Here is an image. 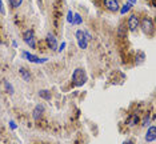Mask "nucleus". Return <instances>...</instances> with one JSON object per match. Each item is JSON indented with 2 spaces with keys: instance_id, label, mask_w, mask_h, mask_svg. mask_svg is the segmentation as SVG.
<instances>
[{
  "instance_id": "obj_9",
  "label": "nucleus",
  "mask_w": 156,
  "mask_h": 144,
  "mask_svg": "<svg viewBox=\"0 0 156 144\" xmlns=\"http://www.w3.org/2000/svg\"><path fill=\"white\" fill-rule=\"evenodd\" d=\"M155 139H156V127L151 125L147 130V133H145V141H153Z\"/></svg>"
},
{
  "instance_id": "obj_5",
  "label": "nucleus",
  "mask_w": 156,
  "mask_h": 144,
  "mask_svg": "<svg viewBox=\"0 0 156 144\" xmlns=\"http://www.w3.org/2000/svg\"><path fill=\"white\" fill-rule=\"evenodd\" d=\"M139 24H140V20H139V17L136 16V15H131L130 19H128V24H127V27L130 28V31L135 32L136 29L139 28Z\"/></svg>"
},
{
  "instance_id": "obj_10",
  "label": "nucleus",
  "mask_w": 156,
  "mask_h": 144,
  "mask_svg": "<svg viewBox=\"0 0 156 144\" xmlns=\"http://www.w3.org/2000/svg\"><path fill=\"white\" fill-rule=\"evenodd\" d=\"M43 112H44V107L41 106V104H39V106L35 107L33 112H32V118H33V120H39L40 116L43 115Z\"/></svg>"
},
{
  "instance_id": "obj_11",
  "label": "nucleus",
  "mask_w": 156,
  "mask_h": 144,
  "mask_svg": "<svg viewBox=\"0 0 156 144\" xmlns=\"http://www.w3.org/2000/svg\"><path fill=\"white\" fill-rule=\"evenodd\" d=\"M19 72H20V75L23 76V79H24L26 81H29V80H31V75H29V72L27 71L24 67H20V68H19Z\"/></svg>"
},
{
  "instance_id": "obj_1",
  "label": "nucleus",
  "mask_w": 156,
  "mask_h": 144,
  "mask_svg": "<svg viewBox=\"0 0 156 144\" xmlns=\"http://www.w3.org/2000/svg\"><path fill=\"white\" fill-rule=\"evenodd\" d=\"M72 81L75 83V86H78V87L85 84V81H87L85 71H84L83 68H76L72 73Z\"/></svg>"
},
{
  "instance_id": "obj_7",
  "label": "nucleus",
  "mask_w": 156,
  "mask_h": 144,
  "mask_svg": "<svg viewBox=\"0 0 156 144\" xmlns=\"http://www.w3.org/2000/svg\"><path fill=\"white\" fill-rule=\"evenodd\" d=\"M23 58H26L27 60L32 61V63H44V61H47V59H40L39 56L36 55H32V53H28V52H23Z\"/></svg>"
},
{
  "instance_id": "obj_21",
  "label": "nucleus",
  "mask_w": 156,
  "mask_h": 144,
  "mask_svg": "<svg viewBox=\"0 0 156 144\" xmlns=\"http://www.w3.org/2000/svg\"><path fill=\"white\" fill-rule=\"evenodd\" d=\"M9 127H11V130H16V124H15L14 120L9 121Z\"/></svg>"
},
{
  "instance_id": "obj_17",
  "label": "nucleus",
  "mask_w": 156,
  "mask_h": 144,
  "mask_svg": "<svg viewBox=\"0 0 156 144\" xmlns=\"http://www.w3.org/2000/svg\"><path fill=\"white\" fill-rule=\"evenodd\" d=\"M139 121V118H137V115H132V118H131V120L128 121V124H130L131 127H132V125H135L136 123H137Z\"/></svg>"
},
{
  "instance_id": "obj_4",
  "label": "nucleus",
  "mask_w": 156,
  "mask_h": 144,
  "mask_svg": "<svg viewBox=\"0 0 156 144\" xmlns=\"http://www.w3.org/2000/svg\"><path fill=\"white\" fill-rule=\"evenodd\" d=\"M76 39H78V44L80 48L85 49L87 46H88V41H87L85 39V35H84V31H81V29H78L76 31Z\"/></svg>"
},
{
  "instance_id": "obj_13",
  "label": "nucleus",
  "mask_w": 156,
  "mask_h": 144,
  "mask_svg": "<svg viewBox=\"0 0 156 144\" xmlns=\"http://www.w3.org/2000/svg\"><path fill=\"white\" fill-rule=\"evenodd\" d=\"M125 32H127V29H125V26H124V24H120V27H119V31H118L119 38H125Z\"/></svg>"
},
{
  "instance_id": "obj_19",
  "label": "nucleus",
  "mask_w": 156,
  "mask_h": 144,
  "mask_svg": "<svg viewBox=\"0 0 156 144\" xmlns=\"http://www.w3.org/2000/svg\"><path fill=\"white\" fill-rule=\"evenodd\" d=\"M67 21L72 24V21H73V14H72V11H68V14H67Z\"/></svg>"
},
{
  "instance_id": "obj_16",
  "label": "nucleus",
  "mask_w": 156,
  "mask_h": 144,
  "mask_svg": "<svg viewBox=\"0 0 156 144\" xmlns=\"http://www.w3.org/2000/svg\"><path fill=\"white\" fill-rule=\"evenodd\" d=\"M81 16L79 14H73V21H72V24H81Z\"/></svg>"
},
{
  "instance_id": "obj_15",
  "label": "nucleus",
  "mask_w": 156,
  "mask_h": 144,
  "mask_svg": "<svg viewBox=\"0 0 156 144\" xmlns=\"http://www.w3.org/2000/svg\"><path fill=\"white\" fill-rule=\"evenodd\" d=\"M131 7H132V4H131V3H128V4H124V6H123V8L120 9V14H121V15L127 14V12H128V11H130V9H131Z\"/></svg>"
},
{
  "instance_id": "obj_25",
  "label": "nucleus",
  "mask_w": 156,
  "mask_h": 144,
  "mask_svg": "<svg viewBox=\"0 0 156 144\" xmlns=\"http://www.w3.org/2000/svg\"><path fill=\"white\" fill-rule=\"evenodd\" d=\"M130 1H131V4H135L136 3V0H130Z\"/></svg>"
},
{
  "instance_id": "obj_3",
  "label": "nucleus",
  "mask_w": 156,
  "mask_h": 144,
  "mask_svg": "<svg viewBox=\"0 0 156 144\" xmlns=\"http://www.w3.org/2000/svg\"><path fill=\"white\" fill-rule=\"evenodd\" d=\"M23 40L26 44H28L32 49L36 48V38H35V32L32 29H28L23 34Z\"/></svg>"
},
{
  "instance_id": "obj_18",
  "label": "nucleus",
  "mask_w": 156,
  "mask_h": 144,
  "mask_svg": "<svg viewBox=\"0 0 156 144\" xmlns=\"http://www.w3.org/2000/svg\"><path fill=\"white\" fill-rule=\"evenodd\" d=\"M4 86H6V89L8 91L9 93H14V87L11 86V83H8V81H4Z\"/></svg>"
},
{
  "instance_id": "obj_20",
  "label": "nucleus",
  "mask_w": 156,
  "mask_h": 144,
  "mask_svg": "<svg viewBox=\"0 0 156 144\" xmlns=\"http://www.w3.org/2000/svg\"><path fill=\"white\" fill-rule=\"evenodd\" d=\"M0 14H6V9H4V6H3V1L0 0Z\"/></svg>"
},
{
  "instance_id": "obj_23",
  "label": "nucleus",
  "mask_w": 156,
  "mask_h": 144,
  "mask_svg": "<svg viewBox=\"0 0 156 144\" xmlns=\"http://www.w3.org/2000/svg\"><path fill=\"white\" fill-rule=\"evenodd\" d=\"M66 46H67V44H66V43H61V46H60V47H59V48H58V49H59V51H60V52H61V51H63V49H64V48H66Z\"/></svg>"
},
{
  "instance_id": "obj_6",
  "label": "nucleus",
  "mask_w": 156,
  "mask_h": 144,
  "mask_svg": "<svg viewBox=\"0 0 156 144\" xmlns=\"http://www.w3.org/2000/svg\"><path fill=\"white\" fill-rule=\"evenodd\" d=\"M104 6L107 7L110 11H112V12L119 11V8H120L118 0H104Z\"/></svg>"
},
{
  "instance_id": "obj_24",
  "label": "nucleus",
  "mask_w": 156,
  "mask_h": 144,
  "mask_svg": "<svg viewBox=\"0 0 156 144\" xmlns=\"http://www.w3.org/2000/svg\"><path fill=\"white\" fill-rule=\"evenodd\" d=\"M123 144H135V143H133V141H131V140H125Z\"/></svg>"
},
{
  "instance_id": "obj_22",
  "label": "nucleus",
  "mask_w": 156,
  "mask_h": 144,
  "mask_svg": "<svg viewBox=\"0 0 156 144\" xmlns=\"http://www.w3.org/2000/svg\"><path fill=\"white\" fill-rule=\"evenodd\" d=\"M148 120H150V116H145V118H144V120H143V125H147Z\"/></svg>"
},
{
  "instance_id": "obj_12",
  "label": "nucleus",
  "mask_w": 156,
  "mask_h": 144,
  "mask_svg": "<svg viewBox=\"0 0 156 144\" xmlns=\"http://www.w3.org/2000/svg\"><path fill=\"white\" fill-rule=\"evenodd\" d=\"M39 95H40V98L46 99V100H51L52 95L49 91H47V89H41V91H39Z\"/></svg>"
},
{
  "instance_id": "obj_2",
  "label": "nucleus",
  "mask_w": 156,
  "mask_h": 144,
  "mask_svg": "<svg viewBox=\"0 0 156 144\" xmlns=\"http://www.w3.org/2000/svg\"><path fill=\"white\" fill-rule=\"evenodd\" d=\"M139 26L142 27L143 32L147 35H152L153 34V21L151 17H147L145 16L144 19H142V21H140V24Z\"/></svg>"
},
{
  "instance_id": "obj_8",
  "label": "nucleus",
  "mask_w": 156,
  "mask_h": 144,
  "mask_svg": "<svg viewBox=\"0 0 156 144\" xmlns=\"http://www.w3.org/2000/svg\"><path fill=\"white\" fill-rule=\"evenodd\" d=\"M47 44H48L49 48L53 49V51H56V49H58V40H56V38L52 34L47 35Z\"/></svg>"
},
{
  "instance_id": "obj_14",
  "label": "nucleus",
  "mask_w": 156,
  "mask_h": 144,
  "mask_svg": "<svg viewBox=\"0 0 156 144\" xmlns=\"http://www.w3.org/2000/svg\"><path fill=\"white\" fill-rule=\"evenodd\" d=\"M21 3H23V0H9V6L12 8H19L21 6Z\"/></svg>"
}]
</instances>
